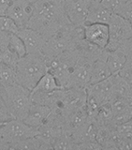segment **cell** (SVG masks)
<instances>
[{
  "instance_id": "cell-33",
  "label": "cell",
  "mask_w": 132,
  "mask_h": 150,
  "mask_svg": "<svg viewBox=\"0 0 132 150\" xmlns=\"http://www.w3.org/2000/svg\"><path fill=\"white\" fill-rule=\"evenodd\" d=\"M0 150H11V143L0 135Z\"/></svg>"
},
{
  "instance_id": "cell-28",
  "label": "cell",
  "mask_w": 132,
  "mask_h": 150,
  "mask_svg": "<svg viewBox=\"0 0 132 150\" xmlns=\"http://www.w3.org/2000/svg\"><path fill=\"white\" fill-rule=\"evenodd\" d=\"M11 118H13V117L9 114L6 102H5L2 95L0 94V127Z\"/></svg>"
},
{
  "instance_id": "cell-4",
  "label": "cell",
  "mask_w": 132,
  "mask_h": 150,
  "mask_svg": "<svg viewBox=\"0 0 132 150\" xmlns=\"http://www.w3.org/2000/svg\"><path fill=\"white\" fill-rule=\"evenodd\" d=\"M0 94L13 118L25 119L33 104L31 90L20 83H15L2 88Z\"/></svg>"
},
{
  "instance_id": "cell-37",
  "label": "cell",
  "mask_w": 132,
  "mask_h": 150,
  "mask_svg": "<svg viewBox=\"0 0 132 150\" xmlns=\"http://www.w3.org/2000/svg\"><path fill=\"white\" fill-rule=\"evenodd\" d=\"M126 1H132V0H126Z\"/></svg>"
},
{
  "instance_id": "cell-3",
  "label": "cell",
  "mask_w": 132,
  "mask_h": 150,
  "mask_svg": "<svg viewBox=\"0 0 132 150\" xmlns=\"http://www.w3.org/2000/svg\"><path fill=\"white\" fill-rule=\"evenodd\" d=\"M15 69L18 83L32 90L49 70L48 61L42 53L27 54L20 58Z\"/></svg>"
},
{
  "instance_id": "cell-34",
  "label": "cell",
  "mask_w": 132,
  "mask_h": 150,
  "mask_svg": "<svg viewBox=\"0 0 132 150\" xmlns=\"http://www.w3.org/2000/svg\"><path fill=\"white\" fill-rule=\"evenodd\" d=\"M30 1H32V2H34V3H35V2H37V1H39V0H30Z\"/></svg>"
},
{
  "instance_id": "cell-12",
  "label": "cell",
  "mask_w": 132,
  "mask_h": 150,
  "mask_svg": "<svg viewBox=\"0 0 132 150\" xmlns=\"http://www.w3.org/2000/svg\"><path fill=\"white\" fill-rule=\"evenodd\" d=\"M17 35L25 42L27 54L42 53L47 40L40 32L29 27H23L18 31Z\"/></svg>"
},
{
  "instance_id": "cell-17",
  "label": "cell",
  "mask_w": 132,
  "mask_h": 150,
  "mask_svg": "<svg viewBox=\"0 0 132 150\" xmlns=\"http://www.w3.org/2000/svg\"><path fill=\"white\" fill-rule=\"evenodd\" d=\"M107 57H101L97 59L92 65L91 69V79L90 84L97 83L98 82H101L103 80L109 78L111 75H112L109 66L106 61Z\"/></svg>"
},
{
  "instance_id": "cell-13",
  "label": "cell",
  "mask_w": 132,
  "mask_h": 150,
  "mask_svg": "<svg viewBox=\"0 0 132 150\" xmlns=\"http://www.w3.org/2000/svg\"><path fill=\"white\" fill-rule=\"evenodd\" d=\"M86 90L87 92L93 94L101 104L111 101L114 98V77L111 75L109 78L101 82L89 84Z\"/></svg>"
},
{
  "instance_id": "cell-6",
  "label": "cell",
  "mask_w": 132,
  "mask_h": 150,
  "mask_svg": "<svg viewBox=\"0 0 132 150\" xmlns=\"http://www.w3.org/2000/svg\"><path fill=\"white\" fill-rule=\"evenodd\" d=\"M110 40L106 49L108 51H114L119 49L124 42L132 37V23L126 19L112 13L109 23Z\"/></svg>"
},
{
  "instance_id": "cell-23",
  "label": "cell",
  "mask_w": 132,
  "mask_h": 150,
  "mask_svg": "<svg viewBox=\"0 0 132 150\" xmlns=\"http://www.w3.org/2000/svg\"><path fill=\"white\" fill-rule=\"evenodd\" d=\"M8 47L14 53H16L20 58L27 54L25 42L23 41V40L17 34H11V39H9L8 41Z\"/></svg>"
},
{
  "instance_id": "cell-15",
  "label": "cell",
  "mask_w": 132,
  "mask_h": 150,
  "mask_svg": "<svg viewBox=\"0 0 132 150\" xmlns=\"http://www.w3.org/2000/svg\"><path fill=\"white\" fill-rule=\"evenodd\" d=\"M112 12L102 5L101 2L91 0L86 23H106L109 25Z\"/></svg>"
},
{
  "instance_id": "cell-9",
  "label": "cell",
  "mask_w": 132,
  "mask_h": 150,
  "mask_svg": "<svg viewBox=\"0 0 132 150\" xmlns=\"http://www.w3.org/2000/svg\"><path fill=\"white\" fill-rule=\"evenodd\" d=\"M34 8L35 3L30 0H14L5 15L11 17L21 29L27 26Z\"/></svg>"
},
{
  "instance_id": "cell-26",
  "label": "cell",
  "mask_w": 132,
  "mask_h": 150,
  "mask_svg": "<svg viewBox=\"0 0 132 150\" xmlns=\"http://www.w3.org/2000/svg\"><path fill=\"white\" fill-rule=\"evenodd\" d=\"M118 74L122 78L126 80L128 83H132V58L128 57L124 67L120 69Z\"/></svg>"
},
{
  "instance_id": "cell-38",
  "label": "cell",
  "mask_w": 132,
  "mask_h": 150,
  "mask_svg": "<svg viewBox=\"0 0 132 150\" xmlns=\"http://www.w3.org/2000/svg\"></svg>"
},
{
  "instance_id": "cell-32",
  "label": "cell",
  "mask_w": 132,
  "mask_h": 150,
  "mask_svg": "<svg viewBox=\"0 0 132 150\" xmlns=\"http://www.w3.org/2000/svg\"><path fill=\"white\" fill-rule=\"evenodd\" d=\"M14 0H0V16L5 15Z\"/></svg>"
},
{
  "instance_id": "cell-8",
  "label": "cell",
  "mask_w": 132,
  "mask_h": 150,
  "mask_svg": "<svg viewBox=\"0 0 132 150\" xmlns=\"http://www.w3.org/2000/svg\"><path fill=\"white\" fill-rule=\"evenodd\" d=\"M95 62L85 56L80 54V57L70 74L68 88H87L90 84L91 69Z\"/></svg>"
},
{
  "instance_id": "cell-25",
  "label": "cell",
  "mask_w": 132,
  "mask_h": 150,
  "mask_svg": "<svg viewBox=\"0 0 132 150\" xmlns=\"http://www.w3.org/2000/svg\"><path fill=\"white\" fill-rule=\"evenodd\" d=\"M0 30L17 34L18 31L20 30V27L17 25V23L11 17L7 15H2L0 16Z\"/></svg>"
},
{
  "instance_id": "cell-24",
  "label": "cell",
  "mask_w": 132,
  "mask_h": 150,
  "mask_svg": "<svg viewBox=\"0 0 132 150\" xmlns=\"http://www.w3.org/2000/svg\"><path fill=\"white\" fill-rule=\"evenodd\" d=\"M20 60L19 55L14 53L12 50L9 49V47L7 46L6 48H4L0 54V62L4 63L11 68H16V66Z\"/></svg>"
},
{
  "instance_id": "cell-29",
  "label": "cell",
  "mask_w": 132,
  "mask_h": 150,
  "mask_svg": "<svg viewBox=\"0 0 132 150\" xmlns=\"http://www.w3.org/2000/svg\"><path fill=\"white\" fill-rule=\"evenodd\" d=\"M116 14L132 23V1H126Z\"/></svg>"
},
{
  "instance_id": "cell-1",
  "label": "cell",
  "mask_w": 132,
  "mask_h": 150,
  "mask_svg": "<svg viewBox=\"0 0 132 150\" xmlns=\"http://www.w3.org/2000/svg\"><path fill=\"white\" fill-rule=\"evenodd\" d=\"M71 23L65 9V0H39L26 27L34 29L46 40Z\"/></svg>"
},
{
  "instance_id": "cell-30",
  "label": "cell",
  "mask_w": 132,
  "mask_h": 150,
  "mask_svg": "<svg viewBox=\"0 0 132 150\" xmlns=\"http://www.w3.org/2000/svg\"><path fill=\"white\" fill-rule=\"evenodd\" d=\"M13 33H8L0 30V54L4 48H6L7 46H8V41L11 39V36Z\"/></svg>"
},
{
  "instance_id": "cell-2",
  "label": "cell",
  "mask_w": 132,
  "mask_h": 150,
  "mask_svg": "<svg viewBox=\"0 0 132 150\" xmlns=\"http://www.w3.org/2000/svg\"><path fill=\"white\" fill-rule=\"evenodd\" d=\"M84 39L83 26H77L72 23L64 26L46 40L42 51L47 61L52 60L64 52L74 49L82 40Z\"/></svg>"
},
{
  "instance_id": "cell-18",
  "label": "cell",
  "mask_w": 132,
  "mask_h": 150,
  "mask_svg": "<svg viewBox=\"0 0 132 150\" xmlns=\"http://www.w3.org/2000/svg\"><path fill=\"white\" fill-rule=\"evenodd\" d=\"M63 87L58 83L56 78L50 71H47L41 79L37 83V86L32 89L31 92H40V93H52Z\"/></svg>"
},
{
  "instance_id": "cell-27",
  "label": "cell",
  "mask_w": 132,
  "mask_h": 150,
  "mask_svg": "<svg viewBox=\"0 0 132 150\" xmlns=\"http://www.w3.org/2000/svg\"><path fill=\"white\" fill-rule=\"evenodd\" d=\"M126 2V0H102L101 3L104 7H106L112 13H117L119 9L123 7V5Z\"/></svg>"
},
{
  "instance_id": "cell-36",
  "label": "cell",
  "mask_w": 132,
  "mask_h": 150,
  "mask_svg": "<svg viewBox=\"0 0 132 150\" xmlns=\"http://www.w3.org/2000/svg\"><path fill=\"white\" fill-rule=\"evenodd\" d=\"M131 93H132V83H131Z\"/></svg>"
},
{
  "instance_id": "cell-31",
  "label": "cell",
  "mask_w": 132,
  "mask_h": 150,
  "mask_svg": "<svg viewBox=\"0 0 132 150\" xmlns=\"http://www.w3.org/2000/svg\"><path fill=\"white\" fill-rule=\"evenodd\" d=\"M120 48L123 50L128 57L132 58V37H130L128 40H126Z\"/></svg>"
},
{
  "instance_id": "cell-14",
  "label": "cell",
  "mask_w": 132,
  "mask_h": 150,
  "mask_svg": "<svg viewBox=\"0 0 132 150\" xmlns=\"http://www.w3.org/2000/svg\"><path fill=\"white\" fill-rule=\"evenodd\" d=\"M52 111L53 110L49 106L33 102V104L29 109V112H28V114L25 116V118L23 119V121L29 126L39 129L48 119Z\"/></svg>"
},
{
  "instance_id": "cell-16",
  "label": "cell",
  "mask_w": 132,
  "mask_h": 150,
  "mask_svg": "<svg viewBox=\"0 0 132 150\" xmlns=\"http://www.w3.org/2000/svg\"><path fill=\"white\" fill-rule=\"evenodd\" d=\"M64 117L66 130L70 134L79 129L80 127H82L89 119L85 106L67 112L66 115H64Z\"/></svg>"
},
{
  "instance_id": "cell-7",
  "label": "cell",
  "mask_w": 132,
  "mask_h": 150,
  "mask_svg": "<svg viewBox=\"0 0 132 150\" xmlns=\"http://www.w3.org/2000/svg\"><path fill=\"white\" fill-rule=\"evenodd\" d=\"M0 135L11 144L18 141L39 135V129L29 126L23 120L11 118L0 127Z\"/></svg>"
},
{
  "instance_id": "cell-19",
  "label": "cell",
  "mask_w": 132,
  "mask_h": 150,
  "mask_svg": "<svg viewBox=\"0 0 132 150\" xmlns=\"http://www.w3.org/2000/svg\"><path fill=\"white\" fill-rule=\"evenodd\" d=\"M126 59L128 56L121 48L114 51H108L106 61L112 74H116L120 71V69L124 67Z\"/></svg>"
},
{
  "instance_id": "cell-35",
  "label": "cell",
  "mask_w": 132,
  "mask_h": 150,
  "mask_svg": "<svg viewBox=\"0 0 132 150\" xmlns=\"http://www.w3.org/2000/svg\"><path fill=\"white\" fill-rule=\"evenodd\" d=\"M95 1H98V2H101L102 0H95Z\"/></svg>"
},
{
  "instance_id": "cell-5",
  "label": "cell",
  "mask_w": 132,
  "mask_h": 150,
  "mask_svg": "<svg viewBox=\"0 0 132 150\" xmlns=\"http://www.w3.org/2000/svg\"><path fill=\"white\" fill-rule=\"evenodd\" d=\"M80 57L79 51L74 48L66 51L49 61L48 69L63 88H68L70 74Z\"/></svg>"
},
{
  "instance_id": "cell-21",
  "label": "cell",
  "mask_w": 132,
  "mask_h": 150,
  "mask_svg": "<svg viewBox=\"0 0 132 150\" xmlns=\"http://www.w3.org/2000/svg\"><path fill=\"white\" fill-rule=\"evenodd\" d=\"M53 149L54 150H73L76 147V144L72 139V136L68 131H64L53 143Z\"/></svg>"
},
{
  "instance_id": "cell-22",
  "label": "cell",
  "mask_w": 132,
  "mask_h": 150,
  "mask_svg": "<svg viewBox=\"0 0 132 150\" xmlns=\"http://www.w3.org/2000/svg\"><path fill=\"white\" fill-rule=\"evenodd\" d=\"M112 118H114V112L111 101L103 103L98 109L97 115L96 117L97 123L100 126H110Z\"/></svg>"
},
{
  "instance_id": "cell-11",
  "label": "cell",
  "mask_w": 132,
  "mask_h": 150,
  "mask_svg": "<svg viewBox=\"0 0 132 150\" xmlns=\"http://www.w3.org/2000/svg\"><path fill=\"white\" fill-rule=\"evenodd\" d=\"M84 39L98 47L106 49L110 40L109 25L106 23H85Z\"/></svg>"
},
{
  "instance_id": "cell-10",
  "label": "cell",
  "mask_w": 132,
  "mask_h": 150,
  "mask_svg": "<svg viewBox=\"0 0 132 150\" xmlns=\"http://www.w3.org/2000/svg\"><path fill=\"white\" fill-rule=\"evenodd\" d=\"M91 0H65V9L70 23L77 26L86 23Z\"/></svg>"
},
{
  "instance_id": "cell-20",
  "label": "cell",
  "mask_w": 132,
  "mask_h": 150,
  "mask_svg": "<svg viewBox=\"0 0 132 150\" xmlns=\"http://www.w3.org/2000/svg\"><path fill=\"white\" fill-rule=\"evenodd\" d=\"M15 83H18L16 69L0 62V90Z\"/></svg>"
}]
</instances>
